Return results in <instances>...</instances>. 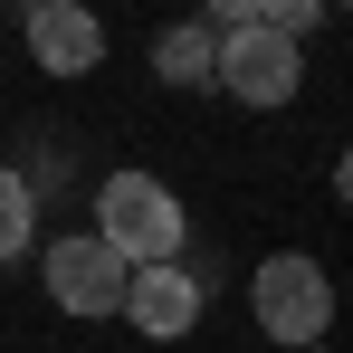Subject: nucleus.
Listing matches in <instances>:
<instances>
[{
    "label": "nucleus",
    "instance_id": "1",
    "mask_svg": "<svg viewBox=\"0 0 353 353\" xmlns=\"http://www.w3.org/2000/svg\"><path fill=\"white\" fill-rule=\"evenodd\" d=\"M96 239L105 248H124L134 268H181V239H191V220H181V191L163 172H105L96 181Z\"/></svg>",
    "mask_w": 353,
    "mask_h": 353
},
{
    "label": "nucleus",
    "instance_id": "2",
    "mask_svg": "<svg viewBox=\"0 0 353 353\" xmlns=\"http://www.w3.org/2000/svg\"><path fill=\"white\" fill-rule=\"evenodd\" d=\"M248 315H258L268 344L315 353L334 334V277H325L305 248H277V258H258V277H248Z\"/></svg>",
    "mask_w": 353,
    "mask_h": 353
},
{
    "label": "nucleus",
    "instance_id": "3",
    "mask_svg": "<svg viewBox=\"0 0 353 353\" xmlns=\"http://www.w3.org/2000/svg\"><path fill=\"white\" fill-rule=\"evenodd\" d=\"M39 277H48V305H58V315H124V296H134V258L105 248L96 230H67V239H48Z\"/></svg>",
    "mask_w": 353,
    "mask_h": 353
},
{
    "label": "nucleus",
    "instance_id": "4",
    "mask_svg": "<svg viewBox=\"0 0 353 353\" xmlns=\"http://www.w3.org/2000/svg\"><path fill=\"white\" fill-rule=\"evenodd\" d=\"M296 86H305V58H296L287 29H239V39H220V96H239V105H258V115H277V105H296Z\"/></svg>",
    "mask_w": 353,
    "mask_h": 353
},
{
    "label": "nucleus",
    "instance_id": "5",
    "mask_svg": "<svg viewBox=\"0 0 353 353\" xmlns=\"http://www.w3.org/2000/svg\"><path fill=\"white\" fill-rule=\"evenodd\" d=\"M19 39H29V58L48 77H96L105 67V19L86 0H29L19 10Z\"/></svg>",
    "mask_w": 353,
    "mask_h": 353
},
{
    "label": "nucleus",
    "instance_id": "6",
    "mask_svg": "<svg viewBox=\"0 0 353 353\" xmlns=\"http://www.w3.org/2000/svg\"><path fill=\"white\" fill-rule=\"evenodd\" d=\"M124 325H134V334H153V344H181V334L201 325V277H191V268H134Z\"/></svg>",
    "mask_w": 353,
    "mask_h": 353
},
{
    "label": "nucleus",
    "instance_id": "7",
    "mask_svg": "<svg viewBox=\"0 0 353 353\" xmlns=\"http://www.w3.org/2000/svg\"><path fill=\"white\" fill-rule=\"evenodd\" d=\"M153 77H163V86H181V96L220 86V29H210V19H172V29L153 39Z\"/></svg>",
    "mask_w": 353,
    "mask_h": 353
},
{
    "label": "nucleus",
    "instance_id": "8",
    "mask_svg": "<svg viewBox=\"0 0 353 353\" xmlns=\"http://www.w3.org/2000/svg\"><path fill=\"white\" fill-rule=\"evenodd\" d=\"M29 230H39V181L0 163V268H10V258H29Z\"/></svg>",
    "mask_w": 353,
    "mask_h": 353
},
{
    "label": "nucleus",
    "instance_id": "9",
    "mask_svg": "<svg viewBox=\"0 0 353 353\" xmlns=\"http://www.w3.org/2000/svg\"><path fill=\"white\" fill-rule=\"evenodd\" d=\"M315 19H325V10H315V0H268V29H287V39H305V29H315Z\"/></svg>",
    "mask_w": 353,
    "mask_h": 353
},
{
    "label": "nucleus",
    "instance_id": "10",
    "mask_svg": "<svg viewBox=\"0 0 353 353\" xmlns=\"http://www.w3.org/2000/svg\"><path fill=\"white\" fill-rule=\"evenodd\" d=\"M334 201H344V210H353V143H344V153H334Z\"/></svg>",
    "mask_w": 353,
    "mask_h": 353
},
{
    "label": "nucleus",
    "instance_id": "11",
    "mask_svg": "<svg viewBox=\"0 0 353 353\" xmlns=\"http://www.w3.org/2000/svg\"><path fill=\"white\" fill-rule=\"evenodd\" d=\"M315 353H325V344H315Z\"/></svg>",
    "mask_w": 353,
    "mask_h": 353
}]
</instances>
